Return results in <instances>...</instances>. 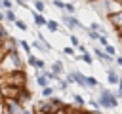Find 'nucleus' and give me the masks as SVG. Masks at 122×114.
<instances>
[{"instance_id": "42", "label": "nucleus", "mask_w": 122, "mask_h": 114, "mask_svg": "<svg viewBox=\"0 0 122 114\" xmlns=\"http://www.w3.org/2000/svg\"><path fill=\"white\" fill-rule=\"evenodd\" d=\"M17 4H29V0H17Z\"/></svg>"}, {"instance_id": "46", "label": "nucleus", "mask_w": 122, "mask_h": 114, "mask_svg": "<svg viewBox=\"0 0 122 114\" xmlns=\"http://www.w3.org/2000/svg\"><path fill=\"white\" fill-rule=\"evenodd\" d=\"M118 2H120V4H122V0H118Z\"/></svg>"}, {"instance_id": "28", "label": "nucleus", "mask_w": 122, "mask_h": 114, "mask_svg": "<svg viewBox=\"0 0 122 114\" xmlns=\"http://www.w3.org/2000/svg\"><path fill=\"white\" fill-rule=\"evenodd\" d=\"M13 25H15V27H17L19 30H23V32H27V30H29V25H27V23H25L23 19H19V17L15 19V23H13Z\"/></svg>"}, {"instance_id": "25", "label": "nucleus", "mask_w": 122, "mask_h": 114, "mask_svg": "<svg viewBox=\"0 0 122 114\" xmlns=\"http://www.w3.org/2000/svg\"><path fill=\"white\" fill-rule=\"evenodd\" d=\"M76 4H72V2H65V13H69V15H76Z\"/></svg>"}, {"instance_id": "27", "label": "nucleus", "mask_w": 122, "mask_h": 114, "mask_svg": "<svg viewBox=\"0 0 122 114\" xmlns=\"http://www.w3.org/2000/svg\"><path fill=\"white\" fill-rule=\"evenodd\" d=\"M103 51H105L107 55H111V57H116V46H112L111 42H109V44L103 48Z\"/></svg>"}, {"instance_id": "43", "label": "nucleus", "mask_w": 122, "mask_h": 114, "mask_svg": "<svg viewBox=\"0 0 122 114\" xmlns=\"http://www.w3.org/2000/svg\"><path fill=\"white\" fill-rule=\"evenodd\" d=\"M0 11H4V8H2V2H0Z\"/></svg>"}, {"instance_id": "22", "label": "nucleus", "mask_w": 122, "mask_h": 114, "mask_svg": "<svg viewBox=\"0 0 122 114\" xmlns=\"http://www.w3.org/2000/svg\"><path fill=\"white\" fill-rule=\"evenodd\" d=\"M63 78L69 82V86H76V80H74V68H67V72H65Z\"/></svg>"}, {"instance_id": "12", "label": "nucleus", "mask_w": 122, "mask_h": 114, "mask_svg": "<svg viewBox=\"0 0 122 114\" xmlns=\"http://www.w3.org/2000/svg\"><path fill=\"white\" fill-rule=\"evenodd\" d=\"M76 110H80V108H86V99L80 95V93H72V103H71Z\"/></svg>"}, {"instance_id": "35", "label": "nucleus", "mask_w": 122, "mask_h": 114, "mask_svg": "<svg viewBox=\"0 0 122 114\" xmlns=\"http://www.w3.org/2000/svg\"><path fill=\"white\" fill-rule=\"evenodd\" d=\"M76 49H78V55H84V53H88V51H90V49H88V46H86V44H80V46H78V48H76Z\"/></svg>"}, {"instance_id": "11", "label": "nucleus", "mask_w": 122, "mask_h": 114, "mask_svg": "<svg viewBox=\"0 0 122 114\" xmlns=\"http://www.w3.org/2000/svg\"><path fill=\"white\" fill-rule=\"evenodd\" d=\"M34 80H36V84H38V87H40V89H42V87L51 86V84H50V80L44 76V72H42V70H34Z\"/></svg>"}, {"instance_id": "30", "label": "nucleus", "mask_w": 122, "mask_h": 114, "mask_svg": "<svg viewBox=\"0 0 122 114\" xmlns=\"http://www.w3.org/2000/svg\"><path fill=\"white\" fill-rule=\"evenodd\" d=\"M80 61H84L86 65H93V57H92V51H88V53H84V55H80Z\"/></svg>"}, {"instance_id": "45", "label": "nucleus", "mask_w": 122, "mask_h": 114, "mask_svg": "<svg viewBox=\"0 0 122 114\" xmlns=\"http://www.w3.org/2000/svg\"><path fill=\"white\" fill-rule=\"evenodd\" d=\"M120 76H122V70H120Z\"/></svg>"}, {"instance_id": "39", "label": "nucleus", "mask_w": 122, "mask_h": 114, "mask_svg": "<svg viewBox=\"0 0 122 114\" xmlns=\"http://www.w3.org/2000/svg\"><path fill=\"white\" fill-rule=\"evenodd\" d=\"M6 112V104H4V99H0V114Z\"/></svg>"}, {"instance_id": "38", "label": "nucleus", "mask_w": 122, "mask_h": 114, "mask_svg": "<svg viewBox=\"0 0 122 114\" xmlns=\"http://www.w3.org/2000/svg\"><path fill=\"white\" fill-rule=\"evenodd\" d=\"M107 44H109V38H107V36H101V38H99V48H105Z\"/></svg>"}, {"instance_id": "10", "label": "nucleus", "mask_w": 122, "mask_h": 114, "mask_svg": "<svg viewBox=\"0 0 122 114\" xmlns=\"http://www.w3.org/2000/svg\"><path fill=\"white\" fill-rule=\"evenodd\" d=\"M30 15H32V23H34V27L36 28H42V27H46V15H42V13H38V11H34V10H30Z\"/></svg>"}, {"instance_id": "8", "label": "nucleus", "mask_w": 122, "mask_h": 114, "mask_svg": "<svg viewBox=\"0 0 122 114\" xmlns=\"http://www.w3.org/2000/svg\"><path fill=\"white\" fill-rule=\"evenodd\" d=\"M111 27H112V30L114 32H118V30H122V11H116V13H112V15H109L107 19H105Z\"/></svg>"}, {"instance_id": "21", "label": "nucleus", "mask_w": 122, "mask_h": 114, "mask_svg": "<svg viewBox=\"0 0 122 114\" xmlns=\"http://www.w3.org/2000/svg\"><path fill=\"white\" fill-rule=\"evenodd\" d=\"M17 44H19V49H23L27 57H29V55H32V51H30V44H29L27 40H17Z\"/></svg>"}, {"instance_id": "41", "label": "nucleus", "mask_w": 122, "mask_h": 114, "mask_svg": "<svg viewBox=\"0 0 122 114\" xmlns=\"http://www.w3.org/2000/svg\"><path fill=\"white\" fill-rule=\"evenodd\" d=\"M116 38H118V44L122 46V30H118V32H116Z\"/></svg>"}, {"instance_id": "36", "label": "nucleus", "mask_w": 122, "mask_h": 114, "mask_svg": "<svg viewBox=\"0 0 122 114\" xmlns=\"http://www.w3.org/2000/svg\"><path fill=\"white\" fill-rule=\"evenodd\" d=\"M114 93H116V97H118V99H122V78H120V82H118V86H116Z\"/></svg>"}, {"instance_id": "20", "label": "nucleus", "mask_w": 122, "mask_h": 114, "mask_svg": "<svg viewBox=\"0 0 122 114\" xmlns=\"http://www.w3.org/2000/svg\"><path fill=\"white\" fill-rule=\"evenodd\" d=\"M4 17H6V21H4V23H10V25H13V23H15V19H17V15H15V11H13V10H4Z\"/></svg>"}, {"instance_id": "26", "label": "nucleus", "mask_w": 122, "mask_h": 114, "mask_svg": "<svg viewBox=\"0 0 122 114\" xmlns=\"http://www.w3.org/2000/svg\"><path fill=\"white\" fill-rule=\"evenodd\" d=\"M86 36H88V40H90V42H99V38H101V34H99V32H95V30H90V28H88Z\"/></svg>"}, {"instance_id": "34", "label": "nucleus", "mask_w": 122, "mask_h": 114, "mask_svg": "<svg viewBox=\"0 0 122 114\" xmlns=\"http://www.w3.org/2000/svg\"><path fill=\"white\" fill-rule=\"evenodd\" d=\"M2 2V8L4 10H13V2L11 0H0Z\"/></svg>"}, {"instance_id": "31", "label": "nucleus", "mask_w": 122, "mask_h": 114, "mask_svg": "<svg viewBox=\"0 0 122 114\" xmlns=\"http://www.w3.org/2000/svg\"><path fill=\"white\" fill-rule=\"evenodd\" d=\"M42 72H44V76H46V78L50 80V84H51V82H57V80H59V76H57V74H53L51 70H46V68H44Z\"/></svg>"}, {"instance_id": "32", "label": "nucleus", "mask_w": 122, "mask_h": 114, "mask_svg": "<svg viewBox=\"0 0 122 114\" xmlns=\"http://www.w3.org/2000/svg\"><path fill=\"white\" fill-rule=\"evenodd\" d=\"M51 6H53L55 10H59L61 13L65 11V0H51Z\"/></svg>"}, {"instance_id": "33", "label": "nucleus", "mask_w": 122, "mask_h": 114, "mask_svg": "<svg viewBox=\"0 0 122 114\" xmlns=\"http://www.w3.org/2000/svg\"><path fill=\"white\" fill-rule=\"evenodd\" d=\"M61 51H63V53H65L67 57H71V59H72V57L76 55V49H74V48H71V46H65V48H63Z\"/></svg>"}, {"instance_id": "2", "label": "nucleus", "mask_w": 122, "mask_h": 114, "mask_svg": "<svg viewBox=\"0 0 122 114\" xmlns=\"http://www.w3.org/2000/svg\"><path fill=\"white\" fill-rule=\"evenodd\" d=\"M90 10H93L101 19H107L109 15L116 13V11H122V4L118 0H95L92 4H88Z\"/></svg>"}, {"instance_id": "18", "label": "nucleus", "mask_w": 122, "mask_h": 114, "mask_svg": "<svg viewBox=\"0 0 122 114\" xmlns=\"http://www.w3.org/2000/svg\"><path fill=\"white\" fill-rule=\"evenodd\" d=\"M40 95H42V99H50V97H53V95H55V86L42 87V89H40Z\"/></svg>"}, {"instance_id": "19", "label": "nucleus", "mask_w": 122, "mask_h": 114, "mask_svg": "<svg viewBox=\"0 0 122 114\" xmlns=\"http://www.w3.org/2000/svg\"><path fill=\"white\" fill-rule=\"evenodd\" d=\"M32 2V8H34V11H38V13H46V2H42V0H30Z\"/></svg>"}, {"instance_id": "23", "label": "nucleus", "mask_w": 122, "mask_h": 114, "mask_svg": "<svg viewBox=\"0 0 122 114\" xmlns=\"http://www.w3.org/2000/svg\"><path fill=\"white\" fill-rule=\"evenodd\" d=\"M8 38H11V34H10V30H8L6 23H0V42H4V40H8Z\"/></svg>"}, {"instance_id": "37", "label": "nucleus", "mask_w": 122, "mask_h": 114, "mask_svg": "<svg viewBox=\"0 0 122 114\" xmlns=\"http://www.w3.org/2000/svg\"><path fill=\"white\" fill-rule=\"evenodd\" d=\"M114 66L122 68V55H118V53H116V57H114Z\"/></svg>"}, {"instance_id": "15", "label": "nucleus", "mask_w": 122, "mask_h": 114, "mask_svg": "<svg viewBox=\"0 0 122 114\" xmlns=\"http://www.w3.org/2000/svg\"><path fill=\"white\" fill-rule=\"evenodd\" d=\"M92 53L97 57V61H101L103 63V66H105V57H107V53L103 51V48H99V46H92Z\"/></svg>"}, {"instance_id": "9", "label": "nucleus", "mask_w": 122, "mask_h": 114, "mask_svg": "<svg viewBox=\"0 0 122 114\" xmlns=\"http://www.w3.org/2000/svg\"><path fill=\"white\" fill-rule=\"evenodd\" d=\"M50 70H51L53 74H57L59 78H63V76H65V72H67V68H65V63H63L61 59H55V61H51V65H50Z\"/></svg>"}, {"instance_id": "5", "label": "nucleus", "mask_w": 122, "mask_h": 114, "mask_svg": "<svg viewBox=\"0 0 122 114\" xmlns=\"http://www.w3.org/2000/svg\"><path fill=\"white\" fill-rule=\"evenodd\" d=\"M105 76H107V84H109V86H114V87L118 86V82H120V78H122L118 66H114V65L105 68Z\"/></svg>"}, {"instance_id": "29", "label": "nucleus", "mask_w": 122, "mask_h": 114, "mask_svg": "<svg viewBox=\"0 0 122 114\" xmlns=\"http://www.w3.org/2000/svg\"><path fill=\"white\" fill-rule=\"evenodd\" d=\"M69 42H71V48H74V49L82 44V42H80V38H78L76 34H69Z\"/></svg>"}, {"instance_id": "4", "label": "nucleus", "mask_w": 122, "mask_h": 114, "mask_svg": "<svg viewBox=\"0 0 122 114\" xmlns=\"http://www.w3.org/2000/svg\"><path fill=\"white\" fill-rule=\"evenodd\" d=\"M61 23H63V27H67L69 30H78V32H88V27L76 17V15H69V13H61Z\"/></svg>"}, {"instance_id": "44", "label": "nucleus", "mask_w": 122, "mask_h": 114, "mask_svg": "<svg viewBox=\"0 0 122 114\" xmlns=\"http://www.w3.org/2000/svg\"><path fill=\"white\" fill-rule=\"evenodd\" d=\"M42 2H48V0H42Z\"/></svg>"}, {"instance_id": "17", "label": "nucleus", "mask_w": 122, "mask_h": 114, "mask_svg": "<svg viewBox=\"0 0 122 114\" xmlns=\"http://www.w3.org/2000/svg\"><path fill=\"white\" fill-rule=\"evenodd\" d=\"M55 91H61V93H67V91H69V82H67L65 78H59V80L55 82Z\"/></svg>"}, {"instance_id": "3", "label": "nucleus", "mask_w": 122, "mask_h": 114, "mask_svg": "<svg viewBox=\"0 0 122 114\" xmlns=\"http://www.w3.org/2000/svg\"><path fill=\"white\" fill-rule=\"evenodd\" d=\"M0 86H13V87H27V72L25 70H13L10 74H4L0 78Z\"/></svg>"}, {"instance_id": "24", "label": "nucleus", "mask_w": 122, "mask_h": 114, "mask_svg": "<svg viewBox=\"0 0 122 114\" xmlns=\"http://www.w3.org/2000/svg\"><path fill=\"white\" fill-rule=\"evenodd\" d=\"M86 106H90V110H101V106H99V103H97V99L93 95L86 101Z\"/></svg>"}, {"instance_id": "16", "label": "nucleus", "mask_w": 122, "mask_h": 114, "mask_svg": "<svg viewBox=\"0 0 122 114\" xmlns=\"http://www.w3.org/2000/svg\"><path fill=\"white\" fill-rule=\"evenodd\" d=\"M46 28H48L50 32H59L61 23H59V21H55V19H48V21H46Z\"/></svg>"}, {"instance_id": "40", "label": "nucleus", "mask_w": 122, "mask_h": 114, "mask_svg": "<svg viewBox=\"0 0 122 114\" xmlns=\"http://www.w3.org/2000/svg\"><path fill=\"white\" fill-rule=\"evenodd\" d=\"M4 57H6V51H4V48H2V46H0V63H2V61H4Z\"/></svg>"}, {"instance_id": "7", "label": "nucleus", "mask_w": 122, "mask_h": 114, "mask_svg": "<svg viewBox=\"0 0 122 114\" xmlns=\"http://www.w3.org/2000/svg\"><path fill=\"white\" fill-rule=\"evenodd\" d=\"M30 99H32V91L29 87H19L17 89V93H15V101L17 103H21L23 106H29Z\"/></svg>"}, {"instance_id": "1", "label": "nucleus", "mask_w": 122, "mask_h": 114, "mask_svg": "<svg viewBox=\"0 0 122 114\" xmlns=\"http://www.w3.org/2000/svg\"><path fill=\"white\" fill-rule=\"evenodd\" d=\"M95 99H97V103H99V106H101L103 110H116L118 104H120V99L116 97L114 89L105 87V86H101V84H99V87L95 89Z\"/></svg>"}, {"instance_id": "6", "label": "nucleus", "mask_w": 122, "mask_h": 114, "mask_svg": "<svg viewBox=\"0 0 122 114\" xmlns=\"http://www.w3.org/2000/svg\"><path fill=\"white\" fill-rule=\"evenodd\" d=\"M4 99V97H2ZM4 104H6V110L8 114H25V106L21 103H17L15 99H4Z\"/></svg>"}, {"instance_id": "14", "label": "nucleus", "mask_w": 122, "mask_h": 114, "mask_svg": "<svg viewBox=\"0 0 122 114\" xmlns=\"http://www.w3.org/2000/svg\"><path fill=\"white\" fill-rule=\"evenodd\" d=\"M86 87H88V91H95V89L99 87V82H97V78H95V76H90V74H86Z\"/></svg>"}, {"instance_id": "13", "label": "nucleus", "mask_w": 122, "mask_h": 114, "mask_svg": "<svg viewBox=\"0 0 122 114\" xmlns=\"http://www.w3.org/2000/svg\"><path fill=\"white\" fill-rule=\"evenodd\" d=\"M74 80H76V87L88 89V87H86V74H84V72H80V70L74 68Z\"/></svg>"}]
</instances>
